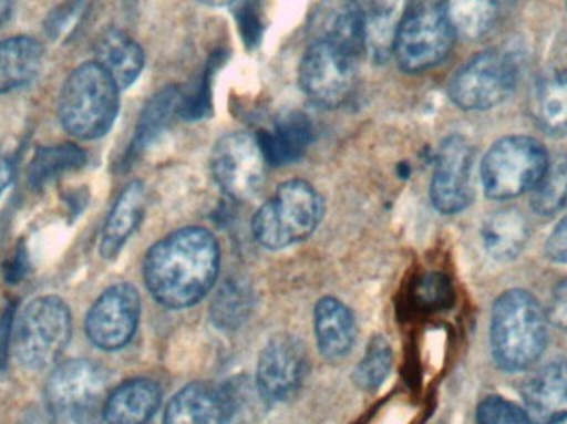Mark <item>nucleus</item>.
<instances>
[{
    "label": "nucleus",
    "instance_id": "21",
    "mask_svg": "<svg viewBox=\"0 0 567 424\" xmlns=\"http://www.w3.org/2000/svg\"><path fill=\"white\" fill-rule=\"evenodd\" d=\"M313 317L320 355L330 362L342 360L355 342L357 329L352 312L340 300L326 297L317 303Z\"/></svg>",
    "mask_w": 567,
    "mask_h": 424
},
{
    "label": "nucleus",
    "instance_id": "9",
    "mask_svg": "<svg viewBox=\"0 0 567 424\" xmlns=\"http://www.w3.org/2000/svg\"><path fill=\"white\" fill-rule=\"evenodd\" d=\"M360 59L330 43L307 42L299 65L300 90L322 108H339L355 92Z\"/></svg>",
    "mask_w": 567,
    "mask_h": 424
},
{
    "label": "nucleus",
    "instance_id": "43",
    "mask_svg": "<svg viewBox=\"0 0 567 424\" xmlns=\"http://www.w3.org/2000/svg\"><path fill=\"white\" fill-rule=\"evenodd\" d=\"M203 2L209 7H228L231 6V3H235L236 0H203Z\"/></svg>",
    "mask_w": 567,
    "mask_h": 424
},
{
    "label": "nucleus",
    "instance_id": "8",
    "mask_svg": "<svg viewBox=\"0 0 567 424\" xmlns=\"http://www.w3.org/2000/svg\"><path fill=\"white\" fill-rule=\"evenodd\" d=\"M518 76L519 62L513 52L486 50L455 73L449 95L458 108L466 112L489 110L512 95Z\"/></svg>",
    "mask_w": 567,
    "mask_h": 424
},
{
    "label": "nucleus",
    "instance_id": "23",
    "mask_svg": "<svg viewBox=\"0 0 567 424\" xmlns=\"http://www.w3.org/2000/svg\"><path fill=\"white\" fill-rule=\"evenodd\" d=\"M42 43L29 35L0 42V95L17 92L39 75L43 63Z\"/></svg>",
    "mask_w": 567,
    "mask_h": 424
},
{
    "label": "nucleus",
    "instance_id": "29",
    "mask_svg": "<svg viewBox=\"0 0 567 424\" xmlns=\"http://www.w3.org/2000/svg\"><path fill=\"white\" fill-rule=\"evenodd\" d=\"M567 203V156L549 159L545 173L533 188L532 206L539 216H553Z\"/></svg>",
    "mask_w": 567,
    "mask_h": 424
},
{
    "label": "nucleus",
    "instance_id": "25",
    "mask_svg": "<svg viewBox=\"0 0 567 424\" xmlns=\"http://www.w3.org/2000/svg\"><path fill=\"white\" fill-rule=\"evenodd\" d=\"M483 244L486 252L496 260H512L522 254L529 239L525 216L516 209L493 213L483 224Z\"/></svg>",
    "mask_w": 567,
    "mask_h": 424
},
{
    "label": "nucleus",
    "instance_id": "36",
    "mask_svg": "<svg viewBox=\"0 0 567 424\" xmlns=\"http://www.w3.org/2000/svg\"><path fill=\"white\" fill-rule=\"evenodd\" d=\"M545 252L553 262L567 263V217L553 230L546 242Z\"/></svg>",
    "mask_w": 567,
    "mask_h": 424
},
{
    "label": "nucleus",
    "instance_id": "6",
    "mask_svg": "<svg viewBox=\"0 0 567 424\" xmlns=\"http://www.w3.org/2000/svg\"><path fill=\"white\" fill-rule=\"evenodd\" d=\"M549 156L538 139L506 136L486 153L482 182L486 196L496 201L518 198L535 188L548 166Z\"/></svg>",
    "mask_w": 567,
    "mask_h": 424
},
{
    "label": "nucleus",
    "instance_id": "12",
    "mask_svg": "<svg viewBox=\"0 0 567 424\" xmlns=\"http://www.w3.org/2000/svg\"><path fill=\"white\" fill-rule=\"evenodd\" d=\"M473 163L475 149L465 136H449L442 143L430 186V198L440 213H462L472 205Z\"/></svg>",
    "mask_w": 567,
    "mask_h": 424
},
{
    "label": "nucleus",
    "instance_id": "33",
    "mask_svg": "<svg viewBox=\"0 0 567 424\" xmlns=\"http://www.w3.org/2000/svg\"><path fill=\"white\" fill-rule=\"evenodd\" d=\"M478 424H532L525 409L502 396H488L476 410Z\"/></svg>",
    "mask_w": 567,
    "mask_h": 424
},
{
    "label": "nucleus",
    "instance_id": "11",
    "mask_svg": "<svg viewBox=\"0 0 567 424\" xmlns=\"http://www.w3.org/2000/svg\"><path fill=\"white\" fill-rule=\"evenodd\" d=\"M266 166L265 149L249 133H228L213 148L212 173L216 185L236 201H249L259 195L266 182Z\"/></svg>",
    "mask_w": 567,
    "mask_h": 424
},
{
    "label": "nucleus",
    "instance_id": "27",
    "mask_svg": "<svg viewBox=\"0 0 567 424\" xmlns=\"http://www.w3.org/2000/svg\"><path fill=\"white\" fill-rule=\"evenodd\" d=\"M179 103H182V95H179V89L175 86H166L150 100L136 125L135 138L130 145V158L142 155L165 132L176 110L179 108Z\"/></svg>",
    "mask_w": 567,
    "mask_h": 424
},
{
    "label": "nucleus",
    "instance_id": "42",
    "mask_svg": "<svg viewBox=\"0 0 567 424\" xmlns=\"http://www.w3.org/2000/svg\"><path fill=\"white\" fill-rule=\"evenodd\" d=\"M10 19H12V3L10 0H0V32L6 29Z\"/></svg>",
    "mask_w": 567,
    "mask_h": 424
},
{
    "label": "nucleus",
    "instance_id": "20",
    "mask_svg": "<svg viewBox=\"0 0 567 424\" xmlns=\"http://www.w3.org/2000/svg\"><path fill=\"white\" fill-rule=\"evenodd\" d=\"M162 403V390L152 380L135 379L106 396L103 420L106 424H146Z\"/></svg>",
    "mask_w": 567,
    "mask_h": 424
},
{
    "label": "nucleus",
    "instance_id": "7",
    "mask_svg": "<svg viewBox=\"0 0 567 424\" xmlns=\"http://www.w3.org/2000/svg\"><path fill=\"white\" fill-rule=\"evenodd\" d=\"M455 39L442 3H415L396 30L392 55L403 72H429L450 55Z\"/></svg>",
    "mask_w": 567,
    "mask_h": 424
},
{
    "label": "nucleus",
    "instance_id": "35",
    "mask_svg": "<svg viewBox=\"0 0 567 424\" xmlns=\"http://www.w3.org/2000/svg\"><path fill=\"white\" fill-rule=\"evenodd\" d=\"M415 299L425 309H445L453 302L452 283L442 273H429L416 286Z\"/></svg>",
    "mask_w": 567,
    "mask_h": 424
},
{
    "label": "nucleus",
    "instance_id": "5",
    "mask_svg": "<svg viewBox=\"0 0 567 424\" xmlns=\"http://www.w3.org/2000/svg\"><path fill=\"white\" fill-rule=\"evenodd\" d=\"M72 337V313L59 297L32 300L17 320L12 333L13 353L27 369L53 365Z\"/></svg>",
    "mask_w": 567,
    "mask_h": 424
},
{
    "label": "nucleus",
    "instance_id": "38",
    "mask_svg": "<svg viewBox=\"0 0 567 424\" xmlns=\"http://www.w3.org/2000/svg\"><path fill=\"white\" fill-rule=\"evenodd\" d=\"M19 424H55V410L49 403H33L20 416Z\"/></svg>",
    "mask_w": 567,
    "mask_h": 424
},
{
    "label": "nucleus",
    "instance_id": "4",
    "mask_svg": "<svg viewBox=\"0 0 567 424\" xmlns=\"http://www.w3.org/2000/svg\"><path fill=\"white\" fill-rule=\"evenodd\" d=\"M322 196L302 179H290L276 189L252 219V234L266 249L279 250L312 236L322 220Z\"/></svg>",
    "mask_w": 567,
    "mask_h": 424
},
{
    "label": "nucleus",
    "instance_id": "31",
    "mask_svg": "<svg viewBox=\"0 0 567 424\" xmlns=\"http://www.w3.org/2000/svg\"><path fill=\"white\" fill-rule=\"evenodd\" d=\"M392 369V349L383 337H373L365 356L353 372V382L360 390L373 392L379 389Z\"/></svg>",
    "mask_w": 567,
    "mask_h": 424
},
{
    "label": "nucleus",
    "instance_id": "37",
    "mask_svg": "<svg viewBox=\"0 0 567 424\" xmlns=\"http://www.w3.org/2000/svg\"><path fill=\"white\" fill-rule=\"evenodd\" d=\"M548 320L553 325L567 332V279L559 283L553 292L551 306H549Z\"/></svg>",
    "mask_w": 567,
    "mask_h": 424
},
{
    "label": "nucleus",
    "instance_id": "18",
    "mask_svg": "<svg viewBox=\"0 0 567 424\" xmlns=\"http://www.w3.org/2000/svg\"><path fill=\"white\" fill-rule=\"evenodd\" d=\"M95 62L115 80L120 90L130 89L145 69V52L135 39L120 29L103 30L96 37Z\"/></svg>",
    "mask_w": 567,
    "mask_h": 424
},
{
    "label": "nucleus",
    "instance_id": "28",
    "mask_svg": "<svg viewBox=\"0 0 567 424\" xmlns=\"http://www.w3.org/2000/svg\"><path fill=\"white\" fill-rule=\"evenodd\" d=\"M443 10L456 37L478 40L495 25L498 0H443Z\"/></svg>",
    "mask_w": 567,
    "mask_h": 424
},
{
    "label": "nucleus",
    "instance_id": "26",
    "mask_svg": "<svg viewBox=\"0 0 567 424\" xmlns=\"http://www.w3.org/2000/svg\"><path fill=\"white\" fill-rule=\"evenodd\" d=\"M85 163V152L73 143L42 146L32 156L27 182L33 192H40L65 173L82 168Z\"/></svg>",
    "mask_w": 567,
    "mask_h": 424
},
{
    "label": "nucleus",
    "instance_id": "22",
    "mask_svg": "<svg viewBox=\"0 0 567 424\" xmlns=\"http://www.w3.org/2000/svg\"><path fill=\"white\" fill-rule=\"evenodd\" d=\"M413 6L415 0H363L367 53L373 60L383 62L392 55L396 30Z\"/></svg>",
    "mask_w": 567,
    "mask_h": 424
},
{
    "label": "nucleus",
    "instance_id": "30",
    "mask_svg": "<svg viewBox=\"0 0 567 424\" xmlns=\"http://www.w3.org/2000/svg\"><path fill=\"white\" fill-rule=\"evenodd\" d=\"M309 142V126L299 115L282 120L275 132L269 133V138L261 142L266 158L272 163H287L299 158Z\"/></svg>",
    "mask_w": 567,
    "mask_h": 424
},
{
    "label": "nucleus",
    "instance_id": "40",
    "mask_svg": "<svg viewBox=\"0 0 567 424\" xmlns=\"http://www.w3.org/2000/svg\"><path fill=\"white\" fill-rule=\"evenodd\" d=\"M23 250H19L17 256L10 260L6 266V279L7 282H17V280L22 279L23 273H25V256H23Z\"/></svg>",
    "mask_w": 567,
    "mask_h": 424
},
{
    "label": "nucleus",
    "instance_id": "10",
    "mask_svg": "<svg viewBox=\"0 0 567 424\" xmlns=\"http://www.w3.org/2000/svg\"><path fill=\"white\" fill-rule=\"evenodd\" d=\"M105 370L89 360H70L53 370L47 383V403L69 412L76 424H100L106 395Z\"/></svg>",
    "mask_w": 567,
    "mask_h": 424
},
{
    "label": "nucleus",
    "instance_id": "14",
    "mask_svg": "<svg viewBox=\"0 0 567 424\" xmlns=\"http://www.w3.org/2000/svg\"><path fill=\"white\" fill-rule=\"evenodd\" d=\"M307 366L306 347L296 337L281 333L269 340L259 356L256 375L262 399L271 403L290 399L302 385Z\"/></svg>",
    "mask_w": 567,
    "mask_h": 424
},
{
    "label": "nucleus",
    "instance_id": "13",
    "mask_svg": "<svg viewBox=\"0 0 567 424\" xmlns=\"http://www.w3.org/2000/svg\"><path fill=\"white\" fill-rule=\"evenodd\" d=\"M138 320L140 296L135 287L116 283L106 289L89 310L86 335L96 349L115 352L128 345Z\"/></svg>",
    "mask_w": 567,
    "mask_h": 424
},
{
    "label": "nucleus",
    "instance_id": "39",
    "mask_svg": "<svg viewBox=\"0 0 567 424\" xmlns=\"http://www.w3.org/2000/svg\"><path fill=\"white\" fill-rule=\"evenodd\" d=\"M12 317L13 310H7L0 319V369L6 365L7 352H9L10 345V332H12Z\"/></svg>",
    "mask_w": 567,
    "mask_h": 424
},
{
    "label": "nucleus",
    "instance_id": "19",
    "mask_svg": "<svg viewBox=\"0 0 567 424\" xmlns=\"http://www.w3.org/2000/svg\"><path fill=\"white\" fill-rule=\"evenodd\" d=\"M146 211V189L142 182H133L120 193L106 217L100 240L103 259H115L130 237L142 224Z\"/></svg>",
    "mask_w": 567,
    "mask_h": 424
},
{
    "label": "nucleus",
    "instance_id": "3",
    "mask_svg": "<svg viewBox=\"0 0 567 424\" xmlns=\"http://www.w3.org/2000/svg\"><path fill=\"white\" fill-rule=\"evenodd\" d=\"M120 92L115 80L95 60L82 63L66 76L60 90V125L83 142L102 138L115 125Z\"/></svg>",
    "mask_w": 567,
    "mask_h": 424
},
{
    "label": "nucleus",
    "instance_id": "41",
    "mask_svg": "<svg viewBox=\"0 0 567 424\" xmlns=\"http://www.w3.org/2000/svg\"><path fill=\"white\" fill-rule=\"evenodd\" d=\"M13 169L12 163L7 158L3 153H0V196L3 195L7 188H9L10 182H12Z\"/></svg>",
    "mask_w": 567,
    "mask_h": 424
},
{
    "label": "nucleus",
    "instance_id": "15",
    "mask_svg": "<svg viewBox=\"0 0 567 424\" xmlns=\"http://www.w3.org/2000/svg\"><path fill=\"white\" fill-rule=\"evenodd\" d=\"M307 42H323L362 55L365 20L360 0H319L307 22Z\"/></svg>",
    "mask_w": 567,
    "mask_h": 424
},
{
    "label": "nucleus",
    "instance_id": "24",
    "mask_svg": "<svg viewBox=\"0 0 567 424\" xmlns=\"http://www.w3.org/2000/svg\"><path fill=\"white\" fill-rule=\"evenodd\" d=\"M532 113L539 128L549 135L567 133L566 70H551L539 76L533 89Z\"/></svg>",
    "mask_w": 567,
    "mask_h": 424
},
{
    "label": "nucleus",
    "instance_id": "16",
    "mask_svg": "<svg viewBox=\"0 0 567 424\" xmlns=\"http://www.w3.org/2000/svg\"><path fill=\"white\" fill-rule=\"evenodd\" d=\"M233 415V396L212 383H192L173 396L163 424H226Z\"/></svg>",
    "mask_w": 567,
    "mask_h": 424
},
{
    "label": "nucleus",
    "instance_id": "2",
    "mask_svg": "<svg viewBox=\"0 0 567 424\" xmlns=\"http://www.w3.org/2000/svg\"><path fill=\"white\" fill-rule=\"evenodd\" d=\"M489 342L499 369L508 373L532 369L548 342V317L538 300L522 289L502 293L493 306Z\"/></svg>",
    "mask_w": 567,
    "mask_h": 424
},
{
    "label": "nucleus",
    "instance_id": "32",
    "mask_svg": "<svg viewBox=\"0 0 567 424\" xmlns=\"http://www.w3.org/2000/svg\"><path fill=\"white\" fill-rule=\"evenodd\" d=\"M251 296L236 282L226 283L213 303V320L223 329H235L248 317Z\"/></svg>",
    "mask_w": 567,
    "mask_h": 424
},
{
    "label": "nucleus",
    "instance_id": "34",
    "mask_svg": "<svg viewBox=\"0 0 567 424\" xmlns=\"http://www.w3.org/2000/svg\"><path fill=\"white\" fill-rule=\"evenodd\" d=\"M85 13V0H66L62 6L49 13L45 20V32L49 39L60 40L69 35L82 22Z\"/></svg>",
    "mask_w": 567,
    "mask_h": 424
},
{
    "label": "nucleus",
    "instance_id": "17",
    "mask_svg": "<svg viewBox=\"0 0 567 424\" xmlns=\"http://www.w3.org/2000/svg\"><path fill=\"white\" fill-rule=\"evenodd\" d=\"M525 412L532 424L567 420V362H555L533 373L523 386Z\"/></svg>",
    "mask_w": 567,
    "mask_h": 424
},
{
    "label": "nucleus",
    "instance_id": "1",
    "mask_svg": "<svg viewBox=\"0 0 567 424\" xmlns=\"http://www.w3.org/2000/svg\"><path fill=\"white\" fill-rule=\"evenodd\" d=\"M218 272V240L203 227L175 230L156 242L143 262L150 293L168 309L198 303L215 286Z\"/></svg>",
    "mask_w": 567,
    "mask_h": 424
}]
</instances>
